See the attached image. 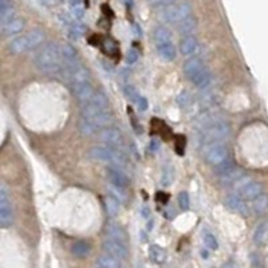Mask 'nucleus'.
Here are the masks:
<instances>
[{"label": "nucleus", "instance_id": "f257e3e1", "mask_svg": "<svg viewBox=\"0 0 268 268\" xmlns=\"http://www.w3.org/2000/svg\"><path fill=\"white\" fill-rule=\"evenodd\" d=\"M34 64L39 71L46 73V74L59 73L63 64L60 46L55 42L43 44L34 55Z\"/></svg>", "mask_w": 268, "mask_h": 268}, {"label": "nucleus", "instance_id": "9b49d317", "mask_svg": "<svg viewBox=\"0 0 268 268\" xmlns=\"http://www.w3.org/2000/svg\"><path fill=\"white\" fill-rule=\"evenodd\" d=\"M225 204L230 209H232L233 212H237L241 216H248L249 209L246 203V198L241 196L240 193H230L225 198Z\"/></svg>", "mask_w": 268, "mask_h": 268}, {"label": "nucleus", "instance_id": "58836bf2", "mask_svg": "<svg viewBox=\"0 0 268 268\" xmlns=\"http://www.w3.org/2000/svg\"><path fill=\"white\" fill-rule=\"evenodd\" d=\"M70 8H71V16H74L75 19H82L85 16V8L82 4L70 5Z\"/></svg>", "mask_w": 268, "mask_h": 268}, {"label": "nucleus", "instance_id": "cd10ccee", "mask_svg": "<svg viewBox=\"0 0 268 268\" xmlns=\"http://www.w3.org/2000/svg\"><path fill=\"white\" fill-rule=\"evenodd\" d=\"M96 266L101 268H119L121 267V260L106 253V255H102V256L98 257Z\"/></svg>", "mask_w": 268, "mask_h": 268}, {"label": "nucleus", "instance_id": "f704fd0d", "mask_svg": "<svg viewBox=\"0 0 268 268\" xmlns=\"http://www.w3.org/2000/svg\"><path fill=\"white\" fill-rule=\"evenodd\" d=\"M67 28H69V37L71 39H74V40L79 39L80 37H83L86 30L85 26L82 23H79V21H73Z\"/></svg>", "mask_w": 268, "mask_h": 268}, {"label": "nucleus", "instance_id": "b1692460", "mask_svg": "<svg viewBox=\"0 0 268 268\" xmlns=\"http://www.w3.org/2000/svg\"><path fill=\"white\" fill-rule=\"evenodd\" d=\"M78 129H79L82 135H93V134H96L99 130V128L91 121L90 118H86L83 115H80L79 122H78Z\"/></svg>", "mask_w": 268, "mask_h": 268}, {"label": "nucleus", "instance_id": "473e14b6", "mask_svg": "<svg viewBox=\"0 0 268 268\" xmlns=\"http://www.w3.org/2000/svg\"><path fill=\"white\" fill-rule=\"evenodd\" d=\"M60 53H62L63 62H77V60H79L77 50L71 44H69V43H63L60 46Z\"/></svg>", "mask_w": 268, "mask_h": 268}, {"label": "nucleus", "instance_id": "2f4dec72", "mask_svg": "<svg viewBox=\"0 0 268 268\" xmlns=\"http://www.w3.org/2000/svg\"><path fill=\"white\" fill-rule=\"evenodd\" d=\"M174 180V168L169 162H165L162 166V173H161V184L164 187H169Z\"/></svg>", "mask_w": 268, "mask_h": 268}, {"label": "nucleus", "instance_id": "423d86ee", "mask_svg": "<svg viewBox=\"0 0 268 268\" xmlns=\"http://www.w3.org/2000/svg\"><path fill=\"white\" fill-rule=\"evenodd\" d=\"M103 110H109V101H107L106 96L99 91H96L94 96L87 103L80 105V115L83 117H90L93 114L103 112Z\"/></svg>", "mask_w": 268, "mask_h": 268}, {"label": "nucleus", "instance_id": "bb28decb", "mask_svg": "<svg viewBox=\"0 0 268 268\" xmlns=\"http://www.w3.org/2000/svg\"><path fill=\"white\" fill-rule=\"evenodd\" d=\"M211 82H212V73L209 71L208 67H205V69L194 77V79L192 80V83L198 89H205V87H208L211 85Z\"/></svg>", "mask_w": 268, "mask_h": 268}, {"label": "nucleus", "instance_id": "ddd939ff", "mask_svg": "<svg viewBox=\"0 0 268 268\" xmlns=\"http://www.w3.org/2000/svg\"><path fill=\"white\" fill-rule=\"evenodd\" d=\"M26 21L20 16H12L8 20H5L1 23V34L3 37H11V35H16L24 30Z\"/></svg>", "mask_w": 268, "mask_h": 268}, {"label": "nucleus", "instance_id": "c756f323", "mask_svg": "<svg viewBox=\"0 0 268 268\" xmlns=\"http://www.w3.org/2000/svg\"><path fill=\"white\" fill-rule=\"evenodd\" d=\"M153 39L155 43H162V42H169L173 40L172 39V32L171 30L165 26H157L153 30Z\"/></svg>", "mask_w": 268, "mask_h": 268}, {"label": "nucleus", "instance_id": "393cba45", "mask_svg": "<svg viewBox=\"0 0 268 268\" xmlns=\"http://www.w3.org/2000/svg\"><path fill=\"white\" fill-rule=\"evenodd\" d=\"M251 208L253 213H263L268 208V193H260L257 197L252 200Z\"/></svg>", "mask_w": 268, "mask_h": 268}, {"label": "nucleus", "instance_id": "4468645a", "mask_svg": "<svg viewBox=\"0 0 268 268\" xmlns=\"http://www.w3.org/2000/svg\"><path fill=\"white\" fill-rule=\"evenodd\" d=\"M107 177H109V181L112 185L118 188H122L126 189L129 187V178L125 174V172L121 168L114 165H109L107 168Z\"/></svg>", "mask_w": 268, "mask_h": 268}, {"label": "nucleus", "instance_id": "5701e85b", "mask_svg": "<svg viewBox=\"0 0 268 268\" xmlns=\"http://www.w3.org/2000/svg\"><path fill=\"white\" fill-rule=\"evenodd\" d=\"M71 253L78 259H83L87 257L91 253V246L90 243H87L85 240L75 241L74 244L71 246Z\"/></svg>", "mask_w": 268, "mask_h": 268}, {"label": "nucleus", "instance_id": "e433bc0d", "mask_svg": "<svg viewBox=\"0 0 268 268\" xmlns=\"http://www.w3.org/2000/svg\"><path fill=\"white\" fill-rule=\"evenodd\" d=\"M177 203L180 205L182 211H188L191 207V200H189V194L187 192H180L177 196Z\"/></svg>", "mask_w": 268, "mask_h": 268}, {"label": "nucleus", "instance_id": "a878e982", "mask_svg": "<svg viewBox=\"0 0 268 268\" xmlns=\"http://www.w3.org/2000/svg\"><path fill=\"white\" fill-rule=\"evenodd\" d=\"M253 243L256 246H266L268 243V223H262L253 233Z\"/></svg>", "mask_w": 268, "mask_h": 268}, {"label": "nucleus", "instance_id": "f03ea898", "mask_svg": "<svg viewBox=\"0 0 268 268\" xmlns=\"http://www.w3.org/2000/svg\"><path fill=\"white\" fill-rule=\"evenodd\" d=\"M89 157L91 160L101 161V162H106L109 165H114L121 168V169H126L128 168V158L123 153V150L115 149L109 145H102V146H94L89 150Z\"/></svg>", "mask_w": 268, "mask_h": 268}, {"label": "nucleus", "instance_id": "49530a36", "mask_svg": "<svg viewBox=\"0 0 268 268\" xmlns=\"http://www.w3.org/2000/svg\"><path fill=\"white\" fill-rule=\"evenodd\" d=\"M142 213H144V214H142L144 217H148V216H149V214H150V212L146 208H144V209H142Z\"/></svg>", "mask_w": 268, "mask_h": 268}, {"label": "nucleus", "instance_id": "37998d69", "mask_svg": "<svg viewBox=\"0 0 268 268\" xmlns=\"http://www.w3.org/2000/svg\"><path fill=\"white\" fill-rule=\"evenodd\" d=\"M137 106H138L139 112H145L146 109H148V99L145 98V96H141V98L137 102Z\"/></svg>", "mask_w": 268, "mask_h": 268}, {"label": "nucleus", "instance_id": "c03bdc74", "mask_svg": "<svg viewBox=\"0 0 268 268\" xmlns=\"http://www.w3.org/2000/svg\"><path fill=\"white\" fill-rule=\"evenodd\" d=\"M148 149H149V152H152V153H155L157 150L160 149V141H158V139H152L149 146H148Z\"/></svg>", "mask_w": 268, "mask_h": 268}, {"label": "nucleus", "instance_id": "a18cd8bd", "mask_svg": "<svg viewBox=\"0 0 268 268\" xmlns=\"http://www.w3.org/2000/svg\"><path fill=\"white\" fill-rule=\"evenodd\" d=\"M157 200H161L162 203L166 204L168 203V196H166V194H164V192H158L157 193Z\"/></svg>", "mask_w": 268, "mask_h": 268}, {"label": "nucleus", "instance_id": "a19ab883", "mask_svg": "<svg viewBox=\"0 0 268 268\" xmlns=\"http://www.w3.org/2000/svg\"><path fill=\"white\" fill-rule=\"evenodd\" d=\"M189 102H191V96H189V93H187V91H182V93H180V96H177V103L180 106L185 107Z\"/></svg>", "mask_w": 268, "mask_h": 268}, {"label": "nucleus", "instance_id": "7ed1b4c3", "mask_svg": "<svg viewBox=\"0 0 268 268\" xmlns=\"http://www.w3.org/2000/svg\"><path fill=\"white\" fill-rule=\"evenodd\" d=\"M203 157L207 164L212 166H219L227 160H230L228 148L220 141H209L204 145Z\"/></svg>", "mask_w": 268, "mask_h": 268}, {"label": "nucleus", "instance_id": "de8ad7c7", "mask_svg": "<svg viewBox=\"0 0 268 268\" xmlns=\"http://www.w3.org/2000/svg\"><path fill=\"white\" fill-rule=\"evenodd\" d=\"M201 256H203V259H208V252L201 251Z\"/></svg>", "mask_w": 268, "mask_h": 268}, {"label": "nucleus", "instance_id": "a211bd4d", "mask_svg": "<svg viewBox=\"0 0 268 268\" xmlns=\"http://www.w3.org/2000/svg\"><path fill=\"white\" fill-rule=\"evenodd\" d=\"M246 176L241 169L239 168H233V169H230V172H227L225 174H221L219 176V180L221 182V185H225V187H230V185H233L235 187L237 182L240 181L243 177Z\"/></svg>", "mask_w": 268, "mask_h": 268}, {"label": "nucleus", "instance_id": "39448f33", "mask_svg": "<svg viewBox=\"0 0 268 268\" xmlns=\"http://www.w3.org/2000/svg\"><path fill=\"white\" fill-rule=\"evenodd\" d=\"M191 15H192V5L187 0L176 1L168 7H164V11H162V19L171 24H178L180 21L187 19Z\"/></svg>", "mask_w": 268, "mask_h": 268}, {"label": "nucleus", "instance_id": "79ce46f5", "mask_svg": "<svg viewBox=\"0 0 268 268\" xmlns=\"http://www.w3.org/2000/svg\"><path fill=\"white\" fill-rule=\"evenodd\" d=\"M126 60H128L129 64L135 63V62L138 60V51H137L135 48H132V50H129L128 57H126Z\"/></svg>", "mask_w": 268, "mask_h": 268}, {"label": "nucleus", "instance_id": "7c9ffc66", "mask_svg": "<svg viewBox=\"0 0 268 268\" xmlns=\"http://www.w3.org/2000/svg\"><path fill=\"white\" fill-rule=\"evenodd\" d=\"M15 15V10L12 7L11 0H0V21L3 23Z\"/></svg>", "mask_w": 268, "mask_h": 268}, {"label": "nucleus", "instance_id": "f3484780", "mask_svg": "<svg viewBox=\"0 0 268 268\" xmlns=\"http://www.w3.org/2000/svg\"><path fill=\"white\" fill-rule=\"evenodd\" d=\"M155 50H157V54L160 55L161 58L164 59V60H168V62L174 60L177 57V50L176 46L173 44V40L155 43Z\"/></svg>", "mask_w": 268, "mask_h": 268}, {"label": "nucleus", "instance_id": "0eeeda50", "mask_svg": "<svg viewBox=\"0 0 268 268\" xmlns=\"http://www.w3.org/2000/svg\"><path fill=\"white\" fill-rule=\"evenodd\" d=\"M14 223V212L8 192L4 185L0 188V224L3 228H8Z\"/></svg>", "mask_w": 268, "mask_h": 268}, {"label": "nucleus", "instance_id": "f8f14e48", "mask_svg": "<svg viewBox=\"0 0 268 268\" xmlns=\"http://www.w3.org/2000/svg\"><path fill=\"white\" fill-rule=\"evenodd\" d=\"M237 193H240L243 197L246 200H253L257 197L260 193H263V185L257 181H249L248 177H247L244 181L241 182L237 189Z\"/></svg>", "mask_w": 268, "mask_h": 268}, {"label": "nucleus", "instance_id": "4c0bfd02", "mask_svg": "<svg viewBox=\"0 0 268 268\" xmlns=\"http://www.w3.org/2000/svg\"><path fill=\"white\" fill-rule=\"evenodd\" d=\"M204 243H205V246L208 247L209 249H213V251H216V249L219 248V241H217V239H216L212 233H207V235H204Z\"/></svg>", "mask_w": 268, "mask_h": 268}, {"label": "nucleus", "instance_id": "6e6552de", "mask_svg": "<svg viewBox=\"0 0 268 268\" xmlns=\"http://www.w3.org/2000/svg\"><path fill=\"white\" fill-rule=\"evenodd\" d=\"M98 138L105 145H109V146L115 148V149L123 150V145H125L123 135L121 133V130H118L117 128H112V126L102 128L98 132Z\"/></svg>", "mask_w": 268, "mask_h": 268}, {"label": "nucleus", "instance_id": "72a5a7b5", "mask_svg": "<svg viewBox=\"0 0 268 268\" xmlns=\"http://www.w3.org/2000/svg\"><path fill=\"white\" fill-rule=\"evenodd\" d=\"M119 201H118L117 198L113 197L112 194H109L106 198V203H105V207H106V212L109 216H112V217H115L119 212Z\"/></svg>", "mask_w": 268, "mask_h": 268}, {"label": "nucleus", "instance_id": "09e8293b", "mask_svg": "<svg viewBox=\"0 0 268 268\" xmlns=\"http://www.w3.org/2000/svg\"><path fill=\"white\" fill-rule=\"evenodd\" d=\"M125 3H126L128 7H132L133 5V0H125Z\"/></svg>", "mask_w": 268, "mask_h": 268}, {"label": "nucleus", "instance_id": "ea45409f", "mask_svg": "<svg viewBox=\"0 0 268 268\" xmlns=\"http://www.w3.org/2000/svg\"><path fill=\"white\" fill-rule=\"evenodd\" d=\"M149 4L154 8H160V7H168V5L176 3L178 0H148Z\"/></svg>", "mask_w": 268, "mask_h": 268}, {"label": "nucleus", "instance_id": "c9c22d12", "mask_svg": "<svg viewBox=\"0 0 268 268\" xmlns=\"http://www.w3.org/2000/svg\"><path fill=\"white\" fill-rule=\"evenodd\" d=\"M122 90H123V94H125V96H126L128 99H130L132 102H134V103H137L139 98H141L139 93L137 91V89H135L133 85H129V83L128 85H123Z\"/></svg>", "mask_w": 268, "mask_h": 268}, {"label": "nucleus", "instance_id": "20e7f679", "mask_svg": "<svg viewBox=\"0 0 268 268\" xmlns=\"http://www.w3.org/2000/svg\"><path fill=\"white\" fill-rule=\"evenodd\" d=\"M230 134V125L224 118H212L204 125V138L209 141H221Z\"/></svg>", "mask_w": 268, "mask_h": 268}, {"label": "nucleus", "instance_id": "2eb2a0df", "mask_svg": "<svg viewBox=\"0 0 268 268\" xmlns=\"http://www.w3.org/2000/svg\"><path fill=\"white\" fill-rule=\"evenodd\" d=\"M205 67H207V66H205V63H204L201 59L197 58V57H192V58H189L187 62L184 63V73L187 75L188 79L192 82V80L194 79V77L197 74H200Z\"/></svg>", "mask_w": 268, "mask_h": 268}, {"label": "nucleus", "instance_id": "1a4fd4ad", "mask_svg": "<svg viewBox=\"0 0 268 268\" xmlns=\"http://www.w3.org/2000/svg\"><path fill=\"white\" fill-rule=\"evenodd\" d=\"M102 248L103 251L112 255V256L117 257L119 260H125L128 259L129 256V249H128V244H125L122 241H118L115 239H112L107 236L106 239L103 240V244H102Z\"/></svg>", "mask_w": 268, "mask_h": 268}, {"label": "nucleus", "instance_id": "4be33fe9", "mask_svg": "<svg viewBox=\"0 0 268 268\" xmlns=\"http://www.w3.org/2000/svg\"><path fill=\"white\" fill-rule=\"evenodd\" d=\"M176 26L177 31L180 32L182 37H188V35H193V32L196 31V28H197V21H196V19L191 15L189 18H187V19H184L182 21H180Z\"/></svg>", "mask_w": 268, "mask_h": 268}, {"label": "nucleus", "instance_id": "412c9836", "mask_svg": "<svg viewBox=\"0 0 268 268\" xmlns=\"http://www.w3.org/2000/svg\"><path fill=\"white\" fill-rule=\"evenodd\" d=\"M106 235L112 239H115L118 241H122L125 244H129L128 235L121 225L115 224V223H109L106 225Z\"/></svg>", "mask_w": 268, "mask_h": 268}, {"label": "nucleus", "instance_id": "aec40b11", "mask_svg": "<svg viewBox=\"0 0 268 268\" xmlns=\"http://www.w3.org/2000/svg\"><path fill=\"white\" fill-rule=\"evenodd\" d=\"M26 38L27 43H28V50L31 51V50H35V48L42 46L44 39H46V35H44V32L42 30L35 28V30H31L30 32H27Z\"/></svg>", "mask_w": 268, "mask_h": 268}, {"label": "nucleus", "instance_id": "dca6fc26", "mask_svg": "<svg viewBox=\"0 0 268 268\" xmlns=\"http://www.w3.org/2000/svg\"><path fill=\"white\" fill-rule=\"evenodd\" d=\"M200 50V43L194 35L184 37L180 42V51L185 57H194Z\"/></svg>", "mask_w": 268, "mask_h": 268}, {"label": "nucleus", "instance_id": "9d476101", "mask_svg": "<svg viewBox=\"0 0 268 268\" xmlns=\"http://www.w3.org/2000/svg\"><path fill=\"white\" fill-rule=\"evenodd\" d=\"M71 90L74 93L77 101L79 102V105H85L90 101L91 98L96 94V90L93 87L91 80H85V82H79V83H75V85L70 86Z\"/></svg>", "mask_w": 268, "mask_h": 268}, {"label": "nucleus", "instance_id": "c85d7f7f", "mask_svg": "<svg viewBox=\"0 0 268 268\" xmlns=\"http://www.w3.org/2000/svg\"><path fill=\"white\" fill-rule=\"evenodd\" d=\"M149 259L155 264H162L166 260V252L157 244H152L149 247Z\"/></svg>", "mask_w": 268, "mask_h": 268}, {"label": "nucleus", "instance_id": "6ab92c4d", "mask_svg": "<svg viewBox=\"0 0 268 268\" xmlns=\"http://www.w3.org/2000/svg\"><path fill=\"white\" fill-rule=\"evenodd\" d=\"M7 48L11 54H23L26 51H30L28 50V43H27L26 35H20V37H16L14 39H11L10 43L7 44Z\"/></svg>", "mask_w": 268, "mask_h": 268}]
</instances>
